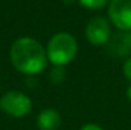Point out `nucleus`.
<instances>
[{
  "label": "nucleus",
  "mask_w": 131,
  "mask_h": 130,
  "mask_svg": "<svg viewBox=\"0 0 131 130\" xmlns=\"http://www.w3.org/2000/svg\"><path fill=\"white\" fill-rule=\"evenodd\" d=\"M10 60L15 70L23 74H38L48 64L46 49L34 38L23 36L11 43Z\"/></svg>",
  "instance_id": "obj_1"
},
{
  "label": "nucleus",
  "mask_w": 131,
  "mask_h": 130,
  "mask_svg": "<svg viewBox=\"0 0 131 130\" xmlns=\"http://www.w3.org/2000/svg\"><path fill=\"white\" fill-rule=\"evenodd\" d=\"M78 52V43L68 32H59L53 35L46 46L48 60L56 67H64L75 59Z\"/></svg>",
  "instance_id": "obj_2"
},
{
  "label": "nucleus",
  "mask_w": 131,
  "mask_h": 130,
  "mask_svg": "<svg viewBox=\"0 0 131 130\" xmlns=\"http://www.w3.org/2000/svg\"><path fill=\"white\" fill-rule=\"evenodd\" d=\"M0 109L13 117H24L32 109V101L21 91H8L0 98Z\"/></svg>",
  "instance_id": "obj_3"
},
{
  "label": "nucleus",
  "mask_w": 131,
  "mask_h": 130,
  "mask_svg": "<svg viewBox=\"0 0 131 130\" xmlns=\"http://www.w3.org/2000/svg\"><path fill=\"white\" fill-rule=\"evenodd\" d=\"M107 15L110 23L121 31L131 29V0H110L107 6Z\"/></svg>",
  "instance_id": "obj_4"
},
{
  "label": "nucleus",
  "mask_w": 131,
  "mask_h": 130,
  "mask_svg": "<svg viewBox=\"0 0 131 130\" xmlns=\"http://www.w3.org/2000/svg\"><path fill=\"white\" fill-rule=\"evenodd\" d=\"M85 36L89 43L101 46L109 42L112 36L110 23L105 17H93L88 21L85 27Z\"/></svg>",
  "instance_id": "obj_5"
},
{
  "label": "nucleus",
  "mask_w": 131,
  "mask_h": 130,
  "mask_svg": "<svg viewBox=\"0 0 131 130\" xmlns=\"http://www.w3.org/2000/svg\"><path fill=\"white\" fill-rule=\"evenodd\" d=\"M60 113L53 108H46V109L40 111L36 117V126L39 130H57L60 127Z\"/></svg>",
  "instance_id": "obj_6"
},
{
  "label": "nucleus",
  "mask_w": 131,
  "mask_h": 130,
  "mask_svg": "<svg viewBox=\"0 0 131 130\" xmlns=\"http://www.w3.org/2000/svg\"><path fill=\"white\" fill-rule=\"evenodd\" d=\"M78 3L84 8H88V10H99V8L109 6L110 0H78Z\"/></svg>",
  "instance_id": "obj_7"
},
{
  "label": "nucleus",
  "mask_w": 131,
  "mask_h": 130,
  "mask_svg": "<svg viewBox=\"0 0 131 130\" xmlns=\"http://www.w3.org/2000/svg\"><path fill=\"white\" fill-rule=\"evenodd\" d=\"M50 81L54 83V84H60L61 81L64 80V72H63V67H56L50 72Z\"/></svg>",
  "instance_id": "obj_8"
},
{
  "label": "nucleus",
  "mask_w": 131,
  "mask_h": 130,
  "mask_svg": "<svg viewBox=\"0 0 131 130\" xmlns=\"http://www.w3.org/2000/svg\"><path fill=\"white\" fill-rule=\"evenodd\" d=\"M123 73H124V76H126V78L130 80V83H131V56L127 59L126 62H124V64H123Z\"/></svg>",
  "instance_id": "obj_9"
},
{
  "label": "nucleus",
  "mask_w": 131,
  "mask_h": 130,
  "mask_svg": "<svg viewBox=\"0 0 131 130\" xmlns=\"http://www.w3.org/2000/svg\"><path fill=\"white\" fill-rule=\"evenodd\" d=\"M123 38H124V43H126L128 52H131V29L123 34Z\"/></svg>",
  "instance_id": "obj_10"
},
{
  "label": "nucleus",
  "mask_w": 131,
  "mask_h": 130,
  "mask_svg": "<svg viewBox=\"0 0 131 130\" xmlns=\"http://www.w3.org/2000/svg\"><path fill=\"white\" fill-rule=\"evenodd\" d=\"M80 130H103V129H102L101 126L95 125V123H86V125H84Z\"/></svg>",
  "instance_id": "obj_11"
},
{
  "label": "nucleus",
  "mask_w": 131,
  "mask_h": 130,
  "mask_svg": "<svg viewBox=\"0 0 131 130\" xmlns=\"http://www.w3.org/2000/svg\"><path fill=\"white\" fill-rule=\"evenodd\" d=\"M126 95H127V99H128L131 102V84L128 85V88H127V91H126Z\"/></svg>",
  "instance_id": "obj_12"
},
{
  "label": "nucleus",
  "mask_w": 131,
  "mask_h": 130,
  "mask_svg": "<svg viewBox=\"0 0 131 130\" xmlns=\"http://www.w3.org/2000/svg\"><path fill=\"white\" fill-rule=\"evenodd\" d=\"M61 2H63L64 4H67V6H71L73 3H75L77 0H61Z\"/></svg>",
  "instance_id": "obj_13"
}]
</instances>
